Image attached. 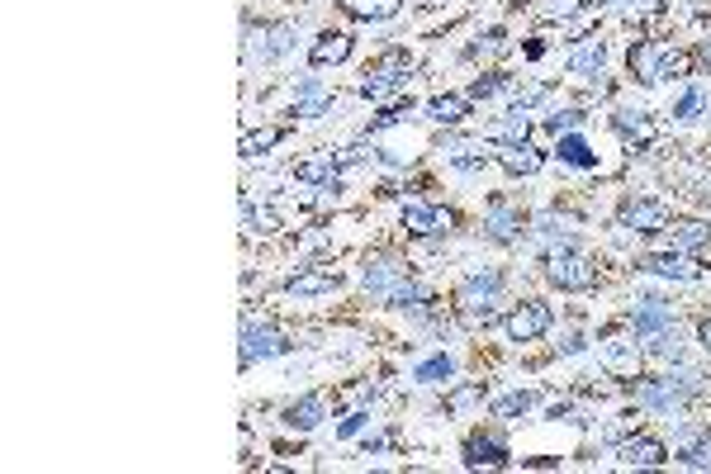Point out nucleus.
<instances>
[{
	"mask_svg": "<svg viewBox=\"0 0 711 474\" xmlns=\"http://www.w3.org/2000/svg\"><path fill=\"white\" fill-rule=\"evenodd\" d=\"M531 403H536V399H531L527 389H517V394H503V399L493 403V418H517V413H527Z\"/></svg>",
	"mask_w": 711,
	"mask_h": 474,
	"instance_id": "nucleus-33",
	"label": "nucleus"
},
{
	"mask_svg": "<svg viewBox=\"0 0 711 474\" xmlns=\"http://www.w3.org/2000/svg\"><path fill=\"white\" fill-rule=\"evenodd\" d=\"M365 422H370V418H365V413H351V418L342 422V437H356V432H361Z\"/></svg>",
	"mask_w": 711,
	"mask_h": 474,
	"instance_id": "nucleus-39",
	"label": "nucleus"
},
{
	"mask_svg": "<svg viewBox=\"0 0 711 474\" xmlns=\"http://www.w3.org/2000/svg\"><path fill=\"white\" fill-rule=\"evenodd\" d=\"M707 110H711V95L702 91V86H693V91H683V95H678L674 119H697V114H707Z\"/></svg>",
	"mask_w": 711,
	"mask_h": 474,
	"instance_id": "nucleus-28",
	"label": "nucleus"
},
{
	"mask_svg": "<svg viewBox=\"0 0 711 474\" xmlns=\"http://www.w3.org/2000/svg\"><path fill=\"white\" fill-rule=\"evenodd\" d=\"M403 228L413 237H446L456 228V214L441 209V204H427V200H408L403 204Z\"/></svg>",
	"mask_w": 711,
	"mask_h": 474,
	"instance_id": "nucleus-6",
	"label": "nucleus"
},
{
	"mask_svg": "<svg viewBox=\"0 0 711 474\" xmlns=\"http://www.w3.org/2000/svg\"><path fill=\"white\" fill-rule=\"evenodd\" d=\"M707 242H711V228H707V223L688 219V223H678V228H674V247H683V252H693V247H707Z\"/></svg>",
	"mask_w": 711,
	"mask_h": 474,
	"instance_id": "nucleus-27",
	"label": "nucleus"
},
{
	"mask_svg": "<svg viewBox=\"0 0 711 474\" xmlns=\"http://www.w3.org/2000/svg\"><path fill=\"white\" fill-rule=\"evenodd\" d=\"M408 72H413V57L403 53V48H389V53H380L370 67H365L361 95L365 100H384L389 91H399L403 81H408Z\"/></svg>",
	"mask_w": 711,
	"mask_h": 474,
	"instance_id": "nucleus-4",
	"label": "nucleus"
},
{
	"mask_svg": "<svg viewBox=\"0 0 711 474\" xmlns=\"http://www.w3.org/2000/svg\"><path fill=\"white\" fill-rule=\"evenodd\" d=\"M294 176L304 185H323V190H337V176H342V162L337 157H309V162H299L294 166Z\"/></svg>",
	"mask_w": 711,
	"mask_h": 474,
	"instance_id": "nucleus-18",
	"label": "nucleus"
},
{
	"mask_svg": "<svg viewBox=\"0 0 711 474\" xmlns=\"http://www.w3.org/2000/svg\"><path fill=\"white\" fill-rule=\"evenodd\" d=\"M493 138H498V147H503V143H527V138H531V119H527V110L517 105V110H512L508 119H503V124L493 128Z\"/></svg>",
	"mask_w": 711,
	"mask_h": 474,
	"instance_id": "nucleus-24",
	"label": "nucleus"
},
{
	"mask_svg": "<svg viewBox=\"0 0 711 474\" xmlns=\"http://www.w3.org/2000/svg\"><path fill=\"white\" fill-rule=\"evenodd\" d=\"M612 128H617L626 143H636V147L655 143V124H650V114H645V110H617V114H612Z\"/></svg>",
	"mask_w": 711,
	"mask_h": 474,
	"instance_id": "nucleus-15",
	"label": "nucleus"
},
{
	"mask_svg": "<svg viewBox=\"0 0 711 474\" xmlns=\"http://www.w3.org/2000/svg\"><path fill=\"white\" fill-rule=\"evenodd\" d=\"M498 162H503V171H512V176H536L546 157H541L531 143H503L498 147Z\"/></svg>",
	"mask_w": 711,
	"mask_h": 474,
	"instance_id": "nucleus-16",
	"label": "nucleus"
},
{
	"mask_svg": "<svg viewBox=\"0 0 711 474\" xmlns=\"http://www.w3.org/2000/svg\"><path fill=\"white\" fill-rule=\"evenodd\" d=\"M640 271L669 275V280H697V275H702V266H693L688 256H678V252H659V256H645V261H640Z\"/></svg>",
	"mask_w": 711,
	"mask_h": 474,
	"instance_id": "nucleus-17",
	"label": "nucleus"
},
{
	"mask_svg": "<svg viewBox=\"0 0 711 474\" xmlns=\"http://www.w3.org/2000/svg\"><path fill=\"white\" fill-rule=\"evenodd\" d=\"M574 10H579V0H555L550 5V15H574Z\"/></svg>",
	"mask_w": 711,
	"mask_h": 474,
	"instance_id": "nucleus-41",
	"label": "nucleus"
},
{
	"mask_svg": "<svg viewBox=\"0 0 711 474\" xmlns=\"http://www.w3.org/2000/svg\"><path fill=\"white\" fill-rule=\"evenodd\" d=\"M427 119L460 124V119H465V95H437V100H427Z\"/></svg>",
	"mask_w": 711,
	"mask_h": 474,
	"instance_id": "nucleus-25",
	"label": "nucleus"
},
{
	"mask_svg": "<svg viewBox=\"0 0 711 474\" xmlns=\"http://www.w3.org/2000/svg\"><path fill=\"white\" fill-rule=\"evenodd\" d=\"M242 223H247V233H275L280 228V219L271 209H256L252 200H242Z\"/></svg>",
	"mask_w": 711,
	"mask_h": 474,
	"instance_id": "nucleus-29",
	"label": "nucleus"
},
{
	"mask_svg": "<svg viewBox=\"0 0 711 474\" xmlns=\"http://www.w3.org/2000/svg\"><path fill=\"white\" fill-rule=\"evenodd\" d=\"M617 460L621 465H640V470H650V465H664L669 460V446L655 437H626L617 446Z\"/></svg>",
	"mask_w": 711,
	"mask_h": 474,
	"instance_id": "nucleus-11",
	"label": "nucleus"
},
{
	"mask_svg": "<svg viewBox=\"0 0 711 474\" xmlns=\"http://www.w3.org/2000/svg\"><path fill=\"white\" fill-rule=\"evenodd\" d=\"M631 328L640 332V337H655V332H664V328H674V309L664 304V299H640V309L631 313Z\"/></svg>",
	"mask_w": 711,
	"mask_h": 474,
	"instance_id": "nucleus-14",
	"label": "nucleus"
},
{
	"mask_svg": "<svg viewBox=\"0 0 711 474\" xmlns=\"http://www.w3.org/2000/svg\"><path fill=\"white\" fill-rule=\"evenodd\" d=\"M403 114H408V110H403V105H394V110H384V114H380V119H375L370 128H389V124H399Z\"/></svg>",
	"mask_w": 711,
	"mask_h": 474,
	"instance_id": "nucleus-38",
	"label": "nucleus"
},
{
	"mask_svg": "<svg viewBox=\"0 0 711 474\" xmlns=\"http://www.w3.org/2000/svg\"><path fill=\"white\" fill-rule=\"evenodd\" d=\"M550 323H555L550 304H541V299H522V304L503 318V332H508V342H541V337L550 332Z\"/></svg>",
	"mask_w": 711,
	"mask_h": 474,
	"instance_id": "nucleus-5",
	"label": "nucleus"
},
{
	"mask_svg": "<svg viewBox=\"0 0 711 474\" xmlns=\"http://www.w3.org/2000/svg\"><path fill=\"white\" fill-rule=\"evenodd\" d=\"M560 162H569V166H598V152H593L584 138L565 133V138H560Z\"/></svg>",
	"mask_w": 711,
	"mask_h": 474,
	"instance_id": "nucleus-26",
	"label": "nucleus"
},
{
	"mask_svg": "<svg viewBox=\"0 0 711 474\" xmlns=\"http://www.w3.org/2000/svg\"><path fill=\"white\" fill-rule=\"evenodd\" d=\"M323 418H328V403L318 399V394H309V399H299L285 408V427H294V432H313Z\"/></svg>",
	"mask_w": 711,
	"mask_h": 474,
	"instance_id": "nucleus-19",
	"label": "nucleus"
},
{
	"mask_svg": "<svg viewBox=\"0 0 711 474\" xmlns=\"http://www.w3.org/2000/svg\"><path fill=\"white\" fill-rule=\"evenodd\" d=\"M365 290L375 294L380 304H389V309H413V304H418V285H413V280L403 275L399 261H389V256L365 266Z\"/></svg>",
	"mask_w": 711,
	"mask_h": 474,
	"instance_id": "nucleus-1",
	"label": "nucleus"
},
{
	"mask_svg": "<svg viewBox=\"0 0 711 474\" xmlns=\"http://www.w3.org/2000/svg\"><path fill=\"white\" fill-rule=\"evenodd\" d=\"M347 57H351V34L347 29H323V34L313 38V48H309L313 67H337V62H347Z\"/></svg>",
	"mask_w": 711,
	"mask_h": 474,
	"instance_id": "nucleus-12",
	"label": "nucleus"
},
{
	"mask_svg": "<svg viewBox=\"0 0 711 474\" xmlns=\"http://www.w3.org/2000/svg\"><path fill=\"white\" fill-rule=\"evenodd\" d=\"M484 228H489L493 242H503V247H508V242H517V237H522V214H512L503 200H493L489 223H484Z\"/></svg>",
	"mask_w": 711,
	"mask_h": 474,
	"instance_id": "nucleus-20",
	"label": "nucleus"
},
{
	"mask_svg": "<svg viewBox=\"0 0 711 474\" xmlns=\"http://www.w3.org/2000/svg\"><path fill=\"white\" fill-rule=\"evenodd\" d=\"M280 138H285V128H261V133H247V138H242V157H256V152L275 147Z\"/></svg>",
	"mask_w": 711,
	"mask_h": 474,
	"instance_id": "nucleus-32",
	"label": "nucleus"
},
{
	"mask_svg": "<svg viewBox=\"0 0 711 474\" xmlns=\"http://www.w3.org/2000/svg\"><path fill=\"white\" fill-rule=\"evenodd\" d=\"M674 76H693V57L688 53H664V81H674Z\"/></svg>",
	"mask_w": 711,
	"mask_h": 474,
	"instance_id": "nucleus-36",
	"label": "nucleus"
},
{
	"mask_svg": "<svg viewBox=\"0 0 711 474\" xmlns=\"http://www.w3.org/2000/svg\"><path fill=\"white\" fill-rule=\"evenodd\" d=\"M512 86V76L508 72H489V76H479L470 86V100H493V95H503Z\"/></svg>",
	"mask_w": 711,
	"mask_h": 474,
	"instance_id": "nucleus-30",
	"label": "nucleus"
},
{
	"mask_svg": "<svg viewBox=\"0 0 711 474\" xmlns=\"http://www.w3.org/2000/svg\"><path fill=\"white\" fill-rule=\"evenodd\" d=\"M546 280L555 285V290L579 294V290H593V285H598V266H593L588 256L574 252L569 242H560V252L546 256Z\"/></svg>",
	"mask_w": 711,
	"mask_h": 474,
	"instance_id": "nucleus-2",
	"label": "nucleus"
},
{
	"mask_svg": "<svg viewBox=\"0 0 711 474\" xmlns=\"http://www.w3.org/2000/svg\"><path fill=\"white\" fill-rule=\"evenodd\" d=\"M702 347L711 351V318H707V323H702Z\"/></svg>",
	"mask_w": 711,
	"mask_h": 474,
	"instance_id": "nucleus-43",
	"label": "nucleus"
},
{
	"mask_svg": "<svg viewBox=\"0 0 711 474\" xmlns=\"http://www.w3.org/2000/svg\"><path fill=\"white\" fill-rule=\"evenodd\" d=\"M328 91H323V86H318V81H304V86H299V95H294V114H299V119H318V114H328Z\"/></svg>",
	"mask_w": 711,
	"mask_h": 474,
	"instance_id": "nucleus-21",
	"label": "nucleus"
},
{
	"mask_svg": "<svg viewBox=\"0 0 711 474\" xmlns=\"http://www.w3.org/2000/svg\"><path fill=\"white\" fill-rule=\"evenodd\" d=\"M403 0H342V10L356 19H370V24H380V19H394L399 15Z\"/></svg>",
	"mask_w": 711,
	"mask_h": 474,
	"instance_id": "nucleus-22",
	"label": "nucleus"
},
{
	"mask_svg": "<svg viewBox=\"0 0 711 474\" xmlns=\"http://www.w3.org/2000/svg\"><path fill=\"white\" fill-rule=\"evenodd\" d=\"M503 290V271H470L460 280V313H465V323H489L493 318V299Z\"/></svg>",
	"mask_w": 711,
	"mask_h": 474,
	"instance_id": "nucleus-3",
	"label": "nucleus"
},
{
	"mask_svg": "<svg viewBox=\"0 0 711 474\" xmlns=\"http://www.w3.org/2000/svg\"><path fill=\"white\" fill-rule=\"evenodd\" d=\"M451 375H456V361H451V356H437V361L418 365V380H427V384H441V380H451Z\"/></svg>",
	"mask_w": 711,
	"mask_h": 474,
	"instance_id": "nucleus-34",
	"label": "nucleus"
},
{
	"mask_svg": "<svg viewBox=\"0 0 711 474\" xmlns=\"http://www.w3.org/2000/svg\"><path fill=\"white\" fill-rule=\"evenodd\" d=\"M697 57H702V67H711V38L702 43V48H697Z\"/></svg>",
	"mask_w": 711,
	"mask_h": 474,
	"instance_id": "nucleus-42",
	"label": "nucleus"
},
{
	"mask_svg": "<svg viewBox=\"0 0 711 474\" xmlns=\"http://www.w3.org/2000/svg\"><path fill=\"white\" fill-rule=\"evenodd\" d=\"M669 204L664 200H631L621 209V228H631V233H669Z\"/></svg>",
	"mask_w": 711,
	"mask_h": 474,
	"instance_id": "nucleus-7",
	"label": "nucleus"
},
{
	"mask_svg": "<svg viewBox=\"0 0 711 474\" xmlns=\"http://www.w3.org/2000/svg\"><path fill=\"white\" fill-rule=\"evenodd\" d=\"M285 351H290V337H285V332L242 323V361H271V356H285Z\"/></svg>",
	"mask_w": 711,
	"mask_h": 474,
	"instance_id": "nucleus-8",
	"label": "nucleus"
},
{
	"mask_svg": "<svg viewBox=\"0 0 711 474\" xmlns=\"http://www.w3.org/2000/svg\"><path fill=\"white\" fill-rule=\"evenodd\" d=\"M479 394H484V389H460L456 399H451V408H465V403H474V399H479Z\"/></svg>",
	"mask_w": 711,
	"mask_h": 474,
	"instance_id": "nucleus-40",
	"label": "nucleus"
},
{
	"mask_svg": "<svg viewBox=\"0 0 711 474\" xmlns=\"http://www.w3.org/2000/svg\"><path fill=\"white\" fill-rule=\"evenodd\" d=\"M465 465L470 470H503L508 465V446H503V437H470L465 441Z\"/></svg>",
	"mask_w": 711,
	"mask_h": 474,
	"instance_id": "nucleus-13",
	"label": "nucleus"
},
{
	"mask_svg": "<svg viewBox=\"0 0 711 474\" xmlns=\"http://www.w3.org/2000/svg\"><path fill=\"white\" fill-rule=\"evenodd\" d=\"M579 124H584V114H579V110H560V114H550V119H546V128H550V133H560V138H565L569 128H579Z\"/></svg>",
	"mask_w": 711,
	"mask_h": 474,
	"instance_id": "nucleus-37",
	"label": "nucleus"
},
{
	"mask_svg": "<svg viewBox=\"0 0 711 474\" xmlns=\"http://www.w3.org/2000/svg\"><path fill=\"white\" fill-rule=\"evenodd\" d=\"M285 290L290 294H328V290H337V275H328V271L290 275V280H285Z\"/></svg>",
	"mask_w": 711,
	"mask_h": 474,
	"instance_id": "nucleus-23",
	"label": "nucleus"
},
{
	"mask_svg": "<svg viewBox=\"0 0 711 474\" xmlns=\"http://www.w3.org/2000/svg\"><path fill=\"white\" fill-rule=\"evenodd\" d=\"M683 465H693V470H711V441H693L683 437V451H678Z\"/></svg>",
	"mask_w": 711,
	"mask_h": 474,
	"instance_id": "nucleus-31",
	"label": "nucleus"
},
{
	"mask_svg": "<svg viewBox=\"0 0 711 474\" xmlns=\"http://www.w3.org/2000/svg\"><path fill=\"white\" fill-rule=\"evenodd\" d=\"M602 67H607V43L593 34L579 38L574 53H569V72L579 76V81H593V76H602Z\"/></svg>",
	"mask_w": 711,
	"mask_h": 474,
	"instance_id": "nucleus-10",
	"label": "nucleus"
},
{
	"mask_svg": "<svg viewBox=\"0 0 711 474\" xmlns=\"http://www.w3.org/2000/svg\"><path fill=\"white\" fill-rule=\"evenodd\" d=\"M503 48H508V34H503V29H489V34H484V38H479V43L470 48V57H498Z\"/></svg>",
	"mask_w": 711,
	"mask_h": 474,
	"instance_id": "nucleus-35",
	"label": "nucleus"
},
{
	"mask_svg": "<svg viewBox=\"0 0 711 474\" xmlns=\"http://www.w3.org/2000/svg\"><path fill=\"white\" fill-rule=\"evenodd\" d=\"M664 53H669V48L655 43V38H645V43L631 48L626 62H631V76H636L640 86H659V81H664Z\"/></svg>",
	"mask_w": 711,
	"mask_h": 474,
	"instance_id": "nucleus-9",
	"label": "nucleus"
}]
</instances>
